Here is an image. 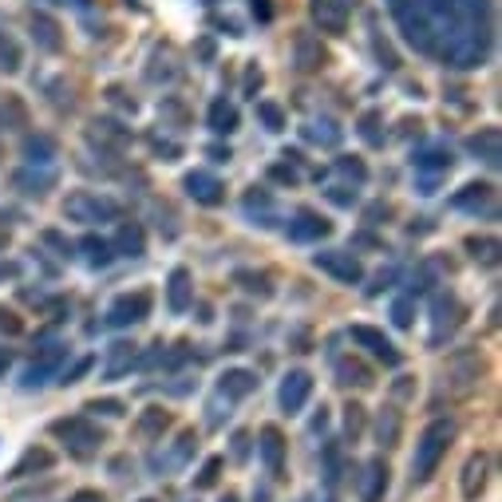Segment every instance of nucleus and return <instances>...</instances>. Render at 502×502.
Wrapping results in <instances>:
<instances>
[{"label": "nucleus", "instance_id": "nucleus-1", "mask_svg": "<svg viewBox=\"0 0 502 502\" xmlns=\"http://www.w3.org/2000/svg\"><path fill=\"white\" fill-rule=\"evenodd\" d=\"M403 40L447 68H483L491 56V0H388Z\"/></svg>", "mask_w": 502, "mask_h": 502}, {"label": "nucleus", "instance_id": "nucleus-2", "mask_svg": "<svg viewBox=\"0 0 502 502\" xmlns=\"http://www.w3.org/2000/svg\"><path fill=\"white\" fill-rule=\"evenodd\" d=\"M451 444H455V420H451V415H439V420L424 427L420 444H415V455H412V483L415 486L427 483L439 471V463L447 459Z\"/></svg>", "mask_w": 502, "mask_h": 502}, {"label": "nucleus", "instance_id": "nucleus-3", "mask_svg": "<svg viewBox=\"0 0 502 502\" xmlns=\"http://www.w3.org/2000/svg\"><path fill=\"white\" fill-rule=\"evenodd\" d=\"M64 218L79 222V225H95V222H115L119 218V202L95 190H71L64 198Z\"/></svg>", "mask_w": 502, "mask_h": 502}, {"label": "nucleus", "instance_id": "nucleus-4", "mask_svg": "<svg viewBox=\"0 0 502 502\" xmlns=\"http://www.w3.org/2000/svg\"><path fill=\"white\" fill-rule=\"evenodd\" d=\"M52 435L59 439V444H68V451H71V455H79V459H88V455H95V451L103 447V432L88 420V415H68V420H56Z\"/></svg>", "mask_w": 502, "mask_h": 502}, {"label": "nucleus", "instance_id": "nucleus-5", "mask_svg": "<svg viewBox=\"0 0 502 502\" xmlns=\"http://www.w3.org/2000/svg\"><path fill=\"white\" fill-rule=\"evenodd\" d=\"M479 376H483V356L471 352V349H459L455 356L447 361V372H444V388L451 400H467L475 388H479Z\"/></svg>", "mask_w": 502, "mask_h": 502}, {"label": "nucleus", "instance_id": "nucleus-6", "mask_svg": "<svg viewBox=\"0 0 502 502\" xmlns=\"http://www.w3.org/2000/svg\"><path fill=\"white\" fill-rule=\"evenodd\" d=\"M313 266L325 273V277L340 281V285H361L364 281V266H361V257H356L352 249H320V254H313Z\"/></svg>", "mask_w": 502, "mask_h": 502}, {"label": "nucleus", "instance_id": "nucleus-7", "mask_svg": "<svg viewBox=\"0 0 502 502\" xmlns=\"http://www.w3.org/2000/svg\"><path fill=\"white\" fill-rule=\"evenodd\" d=\"M463 317H467V305L459 301L455 293H435L432 301V344H444L451 332H455L463 325Z\"/></svg>", "mask_w": 502, "mask_h": 502}, {"label": "nucleus", "instance_id": "nucleus-8", "mask_svg": "<svg viewBox=\"0 0 502 502\" xmlns=\"http://www.w3.org/2000/svg\"><path fill=\"white\" fill-rule=\"evenodd\" d=\"M349 337H352L356 349H364L368 356H376L380 364L400 368V361H403L400 349H396V344H392V340H388L380 329H372V325H352V329H349Z\"/></svg>", "mask_w": 502, "mask_h": 502}, {"label": "nucleus", "instance_id": "nucleus-9", "mask_svg": "<svg viewBox=\"0 0 502 502\" xmlns=\"http://www.w3.org/2000/svg\"><path fill=\"white\" fill-rule=\"evenodd\" d=\"M147 317H151V293H123L107 309V325L111 329H131Z\"/></svg>", "mask_w": 502, "mask_h": 502}, {"label": "nucleus", "instance_id": "nucleus-10", "mask_svg": "<svg viewBox=\"0 0 502 502\" xmlns=\"http://www.w3.org/2000/svg\"><path fill=\"white\" fill-rule=\"evenodd\" d=\"M64 361H68V349H59V344H47V349L36 356V361L24 368V380H20V388H44L47 380H56L59 376V368H64Z\"/></svg>", "mask_w": 502, "mask_h": 502}, {"label": "nucleus", "instance_id": "nucleus-11", "mask_svg": "<svg viewBox=\"0 0 502 502\" xmlns=\"http://www.w3.org/2000/svg\"><path fill=\"white\" fill-rule=\"evenodd\" d=\"M313 400V376L305 372V368H293L289 376L281 380V388H277V403H281V412H305V403Z\"/></svg>", "mask_w": 502, "mask_h": 502}, {"label": "nucleus", "instance_id": "nucleus-12", "mask_svg": "<svg viewBox=\"0 0 502 502\" xmlns=\"http://www.w3.org/2000/svg\"><path fill=\"white\" fill-rule=\"evenodd\" d=\"M486 479H491V455H486V451H475L459 471V495L467 502H479L486 491Z\"/></svg>", "mask_w": 502, "mask_h": 502}, {"label": "nucleus", "instance_id": "nucleus-13", "mask_svg": "<svg viewBox=\"0 0 502 502\" xmlns=\"http://www.w3.org/2000/svg\"><path fill=\"white\" fill-rule=\"evenodd\" d=\"M183 190L198 202V206H222V202H225L222 178H214L210 171H190V174L183 178Z\"/></svg>", "mask_w": 502, "mask_h": 502}, {"label": "nucleus", "instance_id": "nucleus-14", "mask_svg": "<svg viewBox=\"0 0 502 502\" xmlns=\"http://www.w3.org/2000/svg\"><path fill=\"white\" fill-rule=\"evenodd\" d=\"M293 64H297V71H320L329 64V52H325V44H320V36H313V32L293 36Z\"/></svg>", "mask_w": 502, "mask_h": 502}, {"label": "nucleus", "instance_id": "nucleus-15", "mask_svg": "<svg viewBox=\"0 0 502 502\" xmlns=\"http://www.w3.org/2000/svg\"><path fill=\"white\" fill-rule=\"evenodd\" d=\"M257 455H261V463H266L269 475L285 471V435H281L277 424H266L257 432Z\"/></svg>", "mask_w": 502, "mask_h": 502}, {"label": "nucleus", "instance_id": "nucleus-16", "mask_svg": "<svg viewBox=\"0 0 502 502\" xmlns=\"http://www.w3.org/2000/svg\"><path fill=\"white\" fill-rule=\"evenodd\" d=\"M309 16L329 36H340L349 28V5H344V0H309Z\"/></svg>", "mask_w": 502, "mask_h": 502}, {"label": "nucleus", "instance_id": "nucleus-17", "mask_svg": "<svg viewBox=\"0 0 502 502\" xmlns=\"http://www.w3.org/2000/svg\"><path fill=\"white\" fill-rule=\"evenodd\" d=\"M332 234V222L325 218V214L317 210H297L293 222H289V237L293 242H320V237Z\"/></svg>", "mask_w": 502, "mask_h": 502}, {"label": "nucleus", "instance_id": "nucleus-18", "mask_svg": "<svg viewBox=\"0 0 502 502\" xmlns=\"http://www.w3.org/2000/svg\"><path fill=\"white\" fill-rule=\"evenodd\" d=\"M28 32H32V40L40 52H59V47H64V28H59V20L47 16V12H32Z\"/></svg>", "mask_w": 502, "mask_h": 502}, {"label": "nucleus", "instance_id": "nucleus-19", "mask_svg": "<svg viewBox=\"0 0 502 502\" xmlns=\"http://www.w3.org/2000/svg\"><path fill=\"white\" fill-rule=\"evenodd\" d=\"M12 186H16L20 194H28V198H44L47 190L56 186V171L52 166H24V171L12 174Z\"/></svg>", "mask_w": 502, "mask_h": 502}, {"label": "nucleus", "instance_id": "nucleus-20", "mask_svg": "<svg viewBox=\"0 0 502 502\" xmlns=\"http://www.w3.org/2000/svg\"><path fill=\"white\" fill-rule=\"evenodd\" d=\"M194 305V281H190V269H171V277H166V309L171 313H186V309Z\"/></svg>", "mask_w": 502, "mask_h": 502}, {"label": "nucleus", "instance_id": "nucleus-21", "mask_svg": "<svg viewBox=\"0 0 502 502\" xmlns=\"http://www.w3.org/2000/svg\"><path fill=\"white\" fill-rule=\"evenodd\" d=\"M467 151H471L483 166L498 171V162H502V135H498V127H483L479 135H471V139H467Z\"/></svg>", "mask_w": 502, "mask_h": 502}, {"label": "nucleus", "instance_id": "nucleus-22", "mask_svg": "<svg viewBox=\"0 0 502 502\" xmlns=\"http://www.w3.org/2000/svg\"><path fill=\"white\" fill-rule=\"evenodd\" d=\"M88 139H91V147H99V151H123L131 142V131L111 123V119H95L88 127Z\"/></svg>", "mask_w": 502, "mask_h": 502}, {"label": "nucleus", "instance_id": "nucleus-23", "mask_svg": "<svg viewBox=\"0 0 502 502\" xmlns=\"http://www.w3.org/2000/svg\"><path fill=\"white\" fill-rule=\"evenodd\" d=\"M52 467H56L52 451H47V447H28L16 463H12L8 479H32V475H44V471H52Z\"/></svg>", "mask_w": 502, "mask_h": 502}, {"label": "nucleus", "instance_id": "nucleus-24", "mask_svg": "<svg viewBox=\"0 0 502 502\" xmlns=\"http://www.w3.org/2000/svg\"><path fill=\"white\" fill-rule=\"evenodd\" d=\"M491 202H495V186L491 183H467L463 190H455L451 194V206L455 210H491Z\"/></svg>", "mask_w": 502, "mask_h": 502}, {"label": "nucleus", "instance_id": "nucleus-25", "mask_svg": "<svg viewBox=\"0 0 502 502\" xmlns=\"http://www.w3.org/2000/svg\"><path fill=\"white\" fill-rule=\"evenodd\" d=\"M218 392L225 400H246V396H254L257 392V376L249 372V368H230V372H222Z\"/></svg>", "mask_w": 502, "mask_h": 502}, {"label": "nucleus", "instance_id": "nucleus-26", "mask_svg": "<svg viewBox=\"0 0 502 502\" xmlns=\"http://www.w3.org/2000/svg\"><path fill=\"white\" fill-rule=\"evenodd\" d=\"M115 254H123V257H142L147 254V230H142L139 222H123L119 225V234H115V242H111Z\"/></svg>", "mask_w": 502, "mask_h": 502}, {"label": "nucleus", "instance_id": "nucleus-27", "mask_svg": "<svg viewBox=\"0 0 502 502\" xmlns=\"http://www.w3.org/2000/svg\"><path fill=\"white\" fill-rule=\"evenodd\" d=\"M372 432H376V444H380V447H396L400 435H403V415H400V408H380Z\"/></svg>", "mask_w": 502, "mask_h": 502}, {"label": "nucleus", "instance_id": "nucleus-28", "mask_svg": "<svg viewBox=\"0 0 502 502\" xmlns=\"http://www.w3.org/2000/svg\"><path fill=\"white\" fill-rule=\"evenodd\" d=\"M139 364V352H135V344H127V340H115L111 349H107V368H103V376L107 380H119L123 372H131V368Z\"/></svg>", "mask_w": 502, "mask_h": 502}, {"label": "nucleus", "instance_id": "nucleus-29", "mask_svg": "<svg viewBox=\"0 0 502 502\" xmlns=\"http://www.w3.org/2000/svg\"><path fill=\"white\" fill-rule=\"evenodd\" d=\"M388 495V463L384 459H372L364 467V491H361V502H384Z\"/></svg>", "mask_w": 502, "mask_h": 502}, {"label": "nucleus", "instance_id": "nucleus-30", "mask_svg": "<svg viewBox=\"0 0 502 502\" xmlns=\"http://www.w3.org/2000/svg\"><path fill=\"white\" fill-rule=\"evenodd\" d=\"M171 424L174 420H171V412H166V408H147L135 420V435L139 439H162L166 432H171Z\"/></svg>", "mask_w": 502, "mask_h": 502}, {"label": "nucleus", "instance_id": "nucleus-31", "mask_svg": "<svg viewBox=\"0 0 502 502\" xmlns=\"http://www.w3.org/2000/svg\"><path fill=\"white\" fill-rule=\"evenodd\" d=\"M20 151H24V159H28V166H52V159H56V139H52V135H28Z\"/></svg>", "mask_w": 502, "mask_h": 502}, {"label": "nucleus", "instance_id": "nucleus-32", "mask_svg": "<svg viewBox=\"0 0 502 502\" xmlns=\"http://www.w3.org/2000/svg\"><path fill=\"white\" fill-rule=\"evenodd\" d=\"M206 123H210L214 135H234V131H237V107L225 103V99H214Z\"/></svg>", "mask_w": 502, "mask_h": 502}, {"label": "nucleus", "instance_id": "nucleus-33", "mask_svg": "<svg viewBox=\"0 0 502 502\" xmlns=\"http://www.w3.org/2000/svg\"><path fill=\"white\" fill-rule=\"evenodd\" d=\"M79 249H83V257H88L91 269H107V266L115 261V249H111V242H107V237L88 234V237L79 242Z\"/></svg>", "mask_w": 502, "mask_h": 502}, {"label": "nucleus", "instance_id": "nucleus-34", "mask_svg": "<svg viewBox=\"0 0 502 502\" xmlns=\"http://www.w3.org/2000/svg\"><path fill=\"white\" fill-rule=\"evenodd\" d=\"M451 166H455V159H451V151H444V147H432V151L415 154V171L420 174H447Z\"/></svg>", "mask_w": 502, "mask_h": 502}, {"label": "nucleus", "instance_id": "nucleus-35", "mask_svg": "<svg viewBox=\"0 0 502 502\" xmlns=\"http://www.w3.org/2000/svg\"><path fill=\"white\" fill-rule=\"evenodd\" d=\"M301 135L309 142H317V147H340V127L329 123V119H320V123H305Z\"/></svg>", "mask_w": 502, "mask_h": 502}, {"label": "nucleus", "instance_id": "nucleus-36", "mask_svg": "<svg viewBox=\"0 0 502 502\" xmlns=\"http://www.w3.org/2000/svg\"><path fill=\"white\" fill-rule=\"evenodd\" d=\"M337 376L344 388H372V372L361 364V361H340L337 364Z\"/></svg>", "mask_w": 502, "mask_h": 502}, {"label": "nucleus", "instance_id": "nucleus-37", "mask_svg": "<svg viewBox=\"0 0 502 502\" xmlns=\"http://www.w3.org/2000/svg\"><path fill=\"white\" fill-rule=\"evenodd\" d=\"M24 68V52H20V44H16V36L12 32H0V71H20Z\"/></svg>", "mask_w": 502, "mask_h": 502}, {"label": "nucleus", "instance_id": "nucleus-38", "mask_svg": "<svg viewBox=\"0 0 502 502\" xmlns=\"http://www.w3.org/2000/svg\"><path fill=\"white\" fill-rule=\"evenodd\" d=\"M384 115L380 111H364L361 115V123H356V131H361V139L368 142V147H384Z\"/></svg>", "mask_w": 502, "mask_h": 502}, {"label": "nucleus", "instance_id": "nucleus-39", "mask_svg": "<svg viewBox=\"0 0 502 502\" xmlns=\"http://www.w3.org/2000/svg\"><path fill=\"white\" fill-rule=\"evenodd\" d=\"M467 254L479 266H498V237H467Z\"/></svg>", "mask_w": 502, "mask_h": 502}, {"label": "nucleus", "instance_id": "nucleus-40", "mask_svg": "<svg viewBox=\"0 0 502 502\" xmlns=\"http://www.w3.org/2000/svg\"><path fill=\"white\" fill-rule=\"evenodd\" d=\"M234 281L242 285V289H246L249 297H273V285H269V277H266V273H254V269H237V273H234Z\"/></svg>", "mask_w": 502, "mask_h": 502}, {"label": "nucleus", "instance_id": "nucleus-41", "mask_svg": "<svg viewBox=\"0 0 502 502\" xmlns=\"http://www.w3.org/2000/svg\"><path fill=\"white\" fill-rule=\"evenodd\" d=\"M28 123V111H24V103L16 95H5L0 99V127H24Z\"/></svg>", "mask_w": 502, "mask_h": 502}, {"label": "nucleus", "instance_id": "nucleus-42", "mask_svg": "<svg viewBox=\"0 0 502 502\" xmlns=\"http://www.w3.org/2000/svg\"><path fill=\"white\" fill-rule=\"evenodd\" d=\"M194 451H198V435H194V432H178L174 451H171V459H166V467H183V463L194 455Z\"/></svg>", "mask_w": 502, "mask_h": 502}, {"label": "nucleus", "instance_id": "nucleus-43", "mask_svg": "<svg viewBox=\"0 0 502 502\" xmlns=\"http://www.w3.org/2000/svg\"><path fill=\"white\" fill-rule=\"evenodd\" d=\"M364 408L361 403H349V408H344V439H349V444H356V439L364 435Z\"/></svg>", "mask_w": 502, "mask_h": 502}, {"label": "nucleus", "instance_id": "nucleus-44", "mask_svg": "<svg viewBox=\"0 0 502 502\" xmlns=\"http://www.w3.org/2000/svg\"><path fill=\"white\" fill-rule=\"evenodd\" d=\"M257 119H261V127H266V131H285V111L277 103H269V99L257 103Z\"/></svg>", "mask_w": 502, "mask_h": 502}, {"label": "nucleus", "instance_id": "nucleus-45", "mask_svg": "<svg viewBox=\"0 0 502 502\" xmlns=\"http://www.w3.org/2000/svg\"><path fill=\"white\" fill-rule=\"evenodd\" d=\"M337 171H340L344 178H352L356 186L368 183V166H364L361 159H356V154H340V159H337Z\"/></svg>", "mask_w": 502, "mask_h": 502}, {"label": "nucleus", "instance_id": "nucleus-46", "mask_svg": "<svg viewBox=\"0 0 502 502\" xmlns=\"http://www.w3.org/2000/svg\"><path fill=\"white\" fill-rule=\"evenodd\" d=\"M412 313H415V297H400V301L392 305V325L412 329Z\"/></svg>", "mask_w": 502, "mask_h": 502}, {"label": "nucleus", "instance_id": "nucleus-47", "mask_svg": "<svg viewBox=\"0 0 502 502\" xmlns=\"http://www.w3.org/2000/svg\"><path fill=\"white\" fill-rule=\"evenodd\" d=\"M218 475H222V459L214 455V459H206L202 463V471H198V479H194V486H202V491H210L214 483H218Z\"/></svg>", "mask_w": 502, "mask_h": 502}, {"label": "nucleus", "instance_id": "nucleus-48", "mask_svg": "<svg viewBox=\"0 0 502 502\" xmlns=\"http://www.w3.org/2000/svg\"><path fill=\"white\" fill-rule=\"evenodd\" d=\"M88 412H95V415H111V420L127 415V408H123L119 400H91V403H88Z\"/></svg>", "mask_w": 502, "mask_h": 502}, {"label": "nucleus", "instance_id": "nucleus-49", "mask_svg": "<svg viewBox=\"0 0 502 502\" xmlns=\"http://www.w3.org/2000/svg\"><path fill=\"white\" fill-rule=\"evenodd\" d=\"M0 332H5V337H20V332H24V320L12 313V309H0Z\"/></svg>", "mask_w": 502, "mask_h": 502}, {"label": "nucleus", "instance_id": "nucleus-50", "mask_svg": "<svg viewBox=\"0 0 502 502\" xmlns=\"http://www.w3.org/2000/svg\"><path fill=\"white\" fill-rule=\"evenodd\" d=\"M91 356H83V361H76V368H71V372H59V384H79V376H88L91 372Z\"/></svg>", "mask_w": 502, "mask_h": 502}, {"label": "nucleus", "instance_id": "nucleus-51", "mask_svg": "<svg viewBox=\"0 0 502 502\" xmlns=\"http://www.w3.org/2000/svg\"><path fill=\"white\" fill-rule=\"evenodd\" d=\"M329 198L337 202V206H352V202H356V190L349 194V186H332V190H329Z\"/></svg>", "mask_w": 502, "mask_h": 502}, {"label": "nucleus", "instance_id": "nucleus-52", "mask_svg": "<svg viewBox=\"0 0 502 502\" xmlns=\"http://www.w3.org/2000/svg\"><path fill=\"white\" fill-rule=\"evenodd\" d=\"M44 242H47V246H56V249H64V257L71 254V242H64V237H59L56 230H47V234H44Z\"/></svg>", "mask_w": 502, "mask_h": 502}, {"label": "nucleus", "instance_id": "nucleus-53", "mask_svg": "<svg viewBox=\"0 0 502 502\" xmlns=\"http://www.w3.org/2000/svg\"><path fill=\"white\" fill-rule=\"evenodd\" d=\"M269 174H273V178H281V183H297V178H301V174L293 171V166H273Z\"/></svg>", "mask_w": 502, "mask_h": 502}, {"label": "nucleus", "instance_id": "nucleus-54", "mask_svg": "<svg viewBox=\"0 0 502 502\" xmlns=\"http://www.w3.org/2000/svg\"><path fill=\"white\" fill-rule=\"evenodd\" d=\"M392 281H396V269H384V273H380V277H376V285H372V289H368V293H380V289H388Z\"/></svg>", "mask_w": 502, "mask_h": 502}, {"label": "nucleus", "instance_id": "nucleus-55", "mask_svg": "<svg viewBox=\"0 0 502 502\" xmlns=\"http://www.w3.org/2000/svg\"><path fill=\"white\" fill-rule=\"evenodd\" d=\"M68 502H107L99 491H76V495H71Z\"/></svg>", "mask_w": 502, "mask_h": 502}, {"label": "nucleus", "instance_id": "nucleus-56", "mask_svg": "<svg viewBox=\"0 0 502 502\" xmlns=\"http://www.w3.org/2000/svg\"><path fill=\"white\" fill-rule=\"evenodd\" d=\"M107 99L119 103V107H131V111H135V99H123V88H111V91H107Z\"/></svg>", "mask_w": 502, "mask_h": 502}, {"label": "nucleus", "instance_id": "nucleus-57", "mask_svg": "<svg viewBox=\"0 0 502 502\" xmlns=\"http://www.w3.org/2000/svg\"><path fill=\"white\" fill-rule=\"evenodd\" d=\"M254 16H257V20H269V16H273L269 0H254Z\"/></svg>", "mask_w": 502, "mask_h": 502}, {"label": "nucleus", "instance_id": "nucleus-58", "mask_svg": "<svg viewBox=\"0 0 502 502\" xmlns=\"http://www.w3.org/2000/svg\"><path fill=\"white\" fill-rule=\"evenodd\" d=\"M234 444H237V447H234V455H237V459H246V444H249V435H237Z\"/></svg>", "mask_w": 502, "mask_h": 502}, {"label": "nucleus", "instance_id": "nucleus-59", "mask_svg": "<svg viewBox=\"0 0 502 502\" xmlns=\"http://www.w3.org/2000/svg\"><path fill=\"white\" fill-rule=\"evenodd\" d=\"M16 273H20V266H12V261H5V266H0V281H5V277H16Z\"/></svg>", "mask_w": 502, "mask_h": 502}, {"label": "nucleus", "instance_id": "nucleus-60", "mask_svg": "<svg viewBox=\"0 0 502 502\" xmlns=\"http://www.w3.org/2000/svg\"><path fill=\"white\" fill-rule=\"evenodd\" d=\"M254 88H261V71H249L246 76V91H254Z\"/></svg>", "mask_w": 502, "mask_h": 502}, {"label": "nucleus", "instance_id": "nucleus-61", "mask_svg": "<svg viewBox=\"0 0 502 502\" xmlns=\"http://www.w3.org/2000/svg\"><path fill=\"white\" fill-rule=\"evenodd\" d=\"M8 364H12V356H8V349H0V376L8 372Z\"/></svg>", "mask_w": 502, "mask_h": 502}, {"label": "nucleus", "instance_id": "nucleus-62", "mask_svg": "<svg viewBox=\"0 0 502 502\" xmlns=\"http://www.w3.org/2000/svg\"><path fill=\"white\" fill-rule=\"evenodd\" d=\"M222 502H242V498H237V495H225V498H222Z\"/></svg>", "mask_w": 502, "mask_h": 502}, {"label": "nucleus", "instance_id": "nucleus-63", "mask_svg": "<svg viewBox=\"0 0 502 502\" xmlns=\"http://www.w3.org/2000/svg\"><path fill=\"white\" fill-rule=\"evenodd\" d=\"M139 502H159V498H139Z\"/></svg>", "mask_w": 502, "mask_h": 502}]
</instances>
